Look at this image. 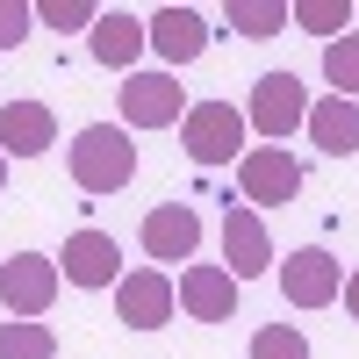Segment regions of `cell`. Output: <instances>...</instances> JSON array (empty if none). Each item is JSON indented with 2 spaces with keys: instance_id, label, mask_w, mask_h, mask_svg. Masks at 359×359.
<instances>
[{
  "instance_id": "obj_3",
  "label": "cell",
  "mask_w": 359,
  "mask_h": 359,
  "mask_svg": "<svg viewBox=\"0 0 359 359\" xmlns=\"http://www.w3.org/2000/svg\"><path fill=\"white\" fill-rule=\"evenodd\" d=\"M237 194H245V208H287L294 194H302V165L287 158V144H245V158H237Z\"/></svg>"
},
{
  "instance_id": "obj_7",
  "label": "cell",
  "mask_w": 359,
  "mask_h": 359,
  "mask_svg": "<svg viewBox=\"0 0 359 359\" xmlns=\"http://www.w3.org/2000/svg\"><path fill=\"white\" fill-rule=\"evenodd\" d=\"M57 280H72V287H86V294H94V287H115V280H123V245H115L108 230H94V223L72 230L65 245H57Z\"/></svg>"
},
{
  "instance_id": "obj_23",
  "label": "cell",
  "mask_w": 359,
  "mask_h": 359,
  "mask_svg": "<svg viewBox=\"0 0 359 359\" xmlns=\"http://www.w3.org/2000/svg\"><path fill=\"white\" fill-rule=\"evenodd\" d=\"M29 22H36V8H22V0H0V50H15L29 36Z\"/></svg>"
},
{
  "instance_id": "obj_19",
  "label": "cell",
  "mask_w": 359,
  "mask_h": 359,
  "mask_svg": "<svg viewBox=\"0 0 359 359\" xmlns=\"http://www.w3.org/2000/svg\"><path fill=\"white\" fill-rule=\"evenodd\" d=\"M0 359H57V331L50 323H0Z\"/></svg>"
},
{
  "instance_id": "obj_14",
  "label": "cell",
  "mask_w": 359,
  "mask_h": 359,
  "mask_svg": "<svg viewBox=\"0 0 359 359\" xmlns=\"http://www.w3.org/2000/svg\"><path fill=\"white\" fill-rule=\"evenodd\" d=\"M86 50H94V65H108V72L137 65V57H144V15H130V8H101L94 29H86Z\"/></svg>"
},
{
  "instance_id": "obj_25",
  "label": "cell",
  "mask_w": 359,
  "mask_h": 359,
  "mask_svg": "<svg viewBox=\"0 0 359 359\" xmlns=\"http://www.w3.org/2000/svg\"><path fill=\"white\" fill-rule=\"evenodd\" d=\"M0 194H8V158H0Z\"/></svg>"
},
{
  "instance_id": "obj_10",
  "label": "cell",
  "mask_w": 359,
  "mask_h": 359,
  "mask_svg": "<svg viewBox=\"0 0 359 359\" xmlns=\"http://www.w3.org/2000/svg\"><path fill=\"white\" fill-rule=\"evenodd\" d=\"M223 273L245 287V280H259V273H273V237H266V216L259 208H223Z\"/></svg>"
},
{
  "instance_id": "obj_6",
  "label": "cell",
  "mask_w": 359,
  "mask_h": 359,
  "mask_svg": "<svg viewBox=\"0 0 359 359\" xmlns=\"http://www.w3.org/2000/svg\"><path fill=\"white\" fill-rule=\"evenodd\" d=\"M187 86L172 72H130L123 79V130H180Z\"/></svg>"
},
{
  "instance_id": "obj_18",
  "label": "cell",
  "mask_w": 359,
  "mask_h": 359,
  "mask_svg": "<svg viewBox=\"0 0 359 359\" xmlns=\"http://www.w3.org/2000/svg\"><path fill=\"white\" fill-rule=\"evenodd\" d=\"M323 79L338 101H359V29H345L338 43H323Z\"/></svg>"
},
{
  "instance_id": "obj_9",
  "label": "cell",
  "mask_w": 359,
  "mask_h": 359,
  "mask_svg": "<svg viewBox=\"0 0 359 359\" xmlns=\"http://www.w3.org/2000/svg\"><path fill=\"white\" fill-rule=\"evenodd\" d=\"M172 309H180V294H172V273H158V266H137V273L115 280V316L130 331H165Z\"/></svg>"
},
{
  "instance_id": "obj_1",
  "label": "cell",
  "mask_w": 359,
  "mask_h": 359,
  "mask_svg": "<svg viewBox=\"0 0 359 359\" xmlns=\"http://www.w3.org/2000/svg\"><path fill=\"white\" fill-rule=\"evenodd\" d=\"M65 165H72V187L79 194H115L137 180V144L123 123H86L72 144H65Z\"/></svg>"
},
{
  "instance_id": "obj_21",
  "label": "cell",
  "mask_w": 359,
  "mask_h": 359,
  "mask_svg": "<svg viewBox=\"0 0 359 359\" xmlns=\"http://www.w3.org/2000/svg\"><path fill=\"white\" fill-rule=\"evenodd\" d=\"M252 359H309V338L294 323H266V331H252Z\"/></svg>"
},
{
  "instance_id": "obj_15",
  "label": "cell",
  "mask_w": 359,
  "mask_h": 359,
  "mask_svg": "<svg viewBox=\"0 0 359 359\" xmlns=\"http://www.w3.org/2000/svg\"><path fill=\"white\" fill-rule=\"evenodd\" d=\"M194 245H201V216L187 201H158L144 216V252L151 259H194Z\"/></svg>"
},
{
  "instance_id": "obj_4",
  "label": "cell",
  "mask_w": 359,
  "mask_h": 359,
  "mask_svg": "<svg viewBox=\"0 0 359 359\" xmlns=\"http://www.w3.org/2000/svg\"><path fill=\"white\" fill-rule=\"evenodd\" d=\"M302 123H309V86L294 72H259L252 108H245V130H259L266 144H287Z\"/></svg>"
},
{
  "instance_id": "obj_17",
  "label": "cell",
  "mask_w": 359,
  "mask_h": 359,
  "mask_svg": "<svg viewBox=\"0 0 359 359\" xmlns=\"http://www.w3.org/2000/svg\"><path fill=\"white\" fill-rule=\"evenodd\" d=\"M287 22L309 29V36H323V43H338L345 22H352V0H287Z\"/></svg>"
},
{
  "instance_id": "obj_20",
  "label": "cell",
  "mask_w": 359,
  "mask_h": 359,
  "mask_svg": "<svg viewBox=\"0 0 359 359\" xmlns=\"http://www.w3.org/2000/svg\"><path fill=\"white\" fill-rule=\"evenodd\" d=\"M230 29L237 36H280L287 29V0H230Z\"/></svg>"
},
{
  "instance_id": "obj_16",
  "label": "cell",
  "mask_w": 359,
  "mask_h": 359,
  "mask_svg": "<svg viewBox=\"0 0 359 359\" xmlns=\"http://www.w3.org/2000/svg\"><path fill=\"white\" fill-rule=\"evenodd\" d=\"M309 144L323 158H352L359 151V101H338V94H323V101H309Z\"/></svg>"
},
{
  "instance_id": "obj_24",
  "label": "cell",
  "mask_w": 359,
  "mask_h": 359,
  "mask_svg": "<svg viewBox=\"0 0 359 359\" xmlns=\"http://www.w3.org/2000/svg\"><path fill=\"white\" fill-rule=\"evenodd\" d=\"M338 294H345V309L359 316V266H352V273H345V287H338Z\"/></svg>"
},
{
  "instance_id": "obj_22",
  "label": "cell",
  "mask_w": 359,
  "mask_h": 359,
  "mask_svg": "<svg viewBox=\"0 0 359 359\" xmlns=\"http://www.w3.org/2000/svg\"><path fill=\"white\" fill-rule=\"evenodd\" d=\"M94 0H43L36 8V22H50V29H94Z\"/></svg>"
},
{
  "instance_id": "obj_2",
  "label": "cell",
  "mask_w": 359,
  "mask_h": 359,
  "mask_svg": "<svg viewBox=\"0 0 359 359\" xmlns=\"http://www.w3.org/2000/svg\"><path fill=\"white\" fill-rule=\"evenodd\" d=\"M180 151H187L194 165L245 158V108H230V101H187V115H180Z\"/></svg>"
},
{
  "instance_id": "obj_13",
  "label": "cell",
  "mask_w": 359,
  "mask_h": 359,
  "mask_svg": "<svg viewBox=\"0 0 359 359\" xmlns=\"http://www.w3.org/2000/svg\"><path fill=\"white\" fill-rule=\"evenodd\" d=\"M57 144V115L43 101H8L0 108V158H43Z\"/></svg>"
},
{
  "instance_id": "obj_11",
  "label": "cell",
  "mask_w": 359,
  "mask_h": 359,
  "mask_svg": "<svg viewBox=\"0 0 359 359\" xmlns=\"http://www.w3.org/2000/svg\"><path fill=\"white\" fill-rule=\"evenodd\" d=\"M208 15L201 8H158L151 22H144V43H151L158 57H165V72H180V65H194V57L208 50Z\"/></svg>"
},
{
  "instance_id": "obj_8",
  "label": "cell",
  "mask_w": 359,
  "mask_h": 359,
  "mask_svg": "<svg viewBox=\"0 0 359 359\" xmlns=\"http://www.w3.org/2000/svg\"><path fill=\"white\" fill-rule=\"evenodd\" d=\"M280 273V294L294 309H331L338 302V287H345V266L323 252V245H302V252H287V266H273Z\"/></svg>"
},
{
  "instance_id": "obj_5",
  "label": "cell",
  "mask_w": 359,
  "mask_h": 359,
  "mask_svg": "<svg viewBox=\"0 0 359 359\" xmlns=\"http://www.w3.org/2000/svg\"><path fill=\"white\" fill-rule=\"evenodd\" d=\"M0 302L15 309V323H43V309L57 302V259H43V252L0 259Z\"/></svg>"
},
{
  "instance_id": "obj_12",
  "label": "cell",
  "mask_w": 359,
  "mask_h": 359,
  "mask_svg": "<svg viewBox=\"0 0 359 359\" xmlns=\"http://www.w3.org/2000/svg\"><path fill=\"white\" fill-rule=\"evenodd\" d=\"M172 294H180V316H194V323H230L237 316V280L223 266H187Z\"/></svg>"
}]
</instances>
